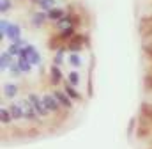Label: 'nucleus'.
<instances>
[{
	"label": "nucleus",
	"mask_w": 152,
	"mask_h": 149,
	"mask_svg": "<svg viewBox=\"0 0 152 149\" xmlns=\"http://www.w3.org/2000/svg\"><path fill=\"white\" fill-rule=\"evenodd\" d=\"M28 101L32 103V107L36 108V112H37L41 117H46L50 112H48V108L44 107V103H42V98H39L37 94H34V92H30L28 94Z\"/></svg>",
	"instance_id": "1"
},
{
	"label": "nucleus",
	"mask_w": 152,
	"mask_h": 149,
	"mask_svg": "<svg viewBox=\"0 0 152 149\" xmlns=\"http://www.w3.org/2000/svg\"><path fill=\"white\" fill-rule=\"evenodd\" d=\"M42 103L48 108V112H58L60 110V101L55 98V94H44L42 96Z\"/></svg>",
	"instance_id": "2"
},
{
	"label": "nucleus",
	"mask_w": 152,
	"mask_h": 149,
	"mask_svg": "<svg viewBox=\"0 0 152 149\" xmlns=\"http://www.w3.org/2000/svg\"><path fill=\"white\" fill-rule=\"evenodd\" d=\"M46 20H48V13H44V11H37V13H34L32 14V20H30V23H32V27H42L44 23H46Z\"/></svg>",
	"instance_id": "3"
},
{
	"label": "nucleus",
	"mask_w": 152,
	"mask_h": 149,
	"mask_svg": "<svg viewBox=\"0 0 152 149\" xmlns=\"http://www.w3.org/2000/svg\"><path fill=\"white\" fill-rule=\"evenodd\" d=\"M5 37H7L9 41H12V43L20 41V39H21V29H20L16 23H11V27L7 29V34H5Z\"/></svg>",
	"instance_id": "4"
},
{
	"label": "nucleus",
	"mask_w": 152,
	"mask_h": 149,
	"mask_svg": "<svg viewBox=\"0 0 152 149\" xmlns=\"http://www.w3.org/2000/svg\"><path fill=\"white\" fill-rule=\"evenodd\" d=\"M53 94H55V98L60 101V105H62L64 108H67V110H71V108H73V103H71V98L67 96V92L64 94L62 91H55Z\"/></svg>",
	"instance_id": "5"
},
{
	"label": "nucleus",
	"mask_w": 152,
	"mask_h": 149,
	"mask_svg": "<svg viewBox=\"0 0 152 149\" xmlns=\"http://www.w3.org/2000/svg\"><path fill=\"white\" fill-rule=\"evenodd\" d=\"M64 16H66L64 7H53V9L48 11V20H50V21H58V20H62Z\"/></svg>",
	"instance_id": "6"
},
{
	"label": "nucleus",
	"mask_w": 152,
	"mask_h": 149,
	"mask_svg": "<svg viewBox=\"0 0 152 149\" xmlns=\"http://www.w3.org/2000/svg\"><path fill=\"white\" fill-rule=\"evenodd\" d=\"M85 39H87L85 36H75L73 39H71V43L67 44V48H69L71 52H75V53L76 52H80L81 46H83V41H85Z\"/></svg>",
	"instance_id": "7"
},
{
	"label": "nucleus",
	"mask_w": 152,
	"mask_h": 149,
	"mask_svg": "<svg viewBox=\"0 0 152 149\" xmlns=\"http://www.w3.org/2000/svg\"><path fill=\"white\" fill-rule=\"evenodd\" d=\"M27 50H28V60L32 62V66H37L39 62H41V55H39V52L32 46V44H27Z\"/></svg>",
	"instance_id": "8"
},
{
	"label": "nucleus",
	"mask_w": 152,
	"mask_h": 149,
	"mask_svg": "<svg viewBox=\"0 0 152 149\" xmlns=\"http://www.w3.org/2000/svg\"><path fill=\"white\" fill-rule=\"evenodd\" d=\"M11 53L5 50V52H2V55H0V68H2V71H5V69H9L11 66H12V62H11Z\"/></svg>",
	"instance_id": "9"
},
{
	"label": "nucleus",
	"mask_w": 152,
	"mask_h": 149,
	"mask_svg": "<svg viewBox=\"0 0 152 149\" xmlns=\"http://www.w3.org/2000/svg\"><path fill=\"white\" fill-rule=\"evenodd\" d=\"M50 80H51L53 85H57V83L62 80V73H60V69H58L57 64H53V66L50 68Z\"/></svg>",
	"instance_id": "10"
},
{
	"label": "nucleus",
	"mask_w": 152,
	"mask_h": 149,
	"mask_svg": "<svg viewBox=\"0 0 152 149\" xmlns=\"http://www.w3.org/2000/svg\"><path fill=\"white\" fill-rule=\"evenodd\" d=\"M9 112L12 115V119H23L25 117V110L21 108V103H16V105H11Z\"/></svg>",
	"instance_id": "11"
},
{
	"label": "nucleus",
	"mask_w": 152,
	"mask_h": 149,
	"mask_svg": "<svg viewBox=\"0 0 152 149\" xmlns=\"http://www.w3.org/2000/svg\"><path fill=\"white\" fill-rule=\"evenodd\" d=\"M18 66H20L21 73H30L32 71V62L28 59H20L18 57Z\"/></svg>",
	"instance_id": "12"
},
{
	"label": "nucleus",
	"mask_w": 152,
	"mask_h": 149,
	"mask_svg": "<svg viewBox=\"0 0 152 149\" xmlns=\"http://www.w3.org/2000/svg\"><path fill=\"white\" fill-rule=\"evenodd\" d=\"M4 94H5L7 98H14V96L18 94V85H14V83H5V85H4Z\"/></svg>",
	"instance_id": "13"
},
{
	"label": "nucleus",
	"mask_w": 152,
	"mask_h": 149,
	"mask_svg": "<svg viewBox=\"0 0 152 149\" xmlns=\"http://www.w3.org/2000/svg\"><path fill=\"white\" fill-rule=\"evenodd\" d=\"M64 91L67 92V96H69L71 100H81V96H80V92L75 89V85L67 83V85H64Z\"/></svg>",
	"instance_id": "14"
},
{
	"label": "nucleus",
	"mask_w": 152,
	"mask_h": 149,
	"mask_svg": "<svg viewBox=\"0 0 152 149\" xmlns=\"http://www.w3.org/2000/svg\"><path fill=\"white\" fill-rule=\"evenodd\" d=\"M39 7L44 11V13H48L50 9H53L55 7V4H57V0H41V2H37Z\"/></svg>",
	"instance_id": "15"
},
{
	"label": "nucleus",
	"mask_w": 152,
	"mask_h": 149,
	"mask_svg": "<svg viewBox=\"0 0 152 149\" xmlns=\"http://www.w3.org/2000/svg\"><path fill=\"white\" fill-rule=\"evenodd\" d=\"M76 34H75V27H69V29H64L60 30V39L62 41H67V39H73Z\"/></svg>",
	"instance_id": "16"
},
{
	"label": "nucleus",
	"mask_w": 152,
	"mask_h": 149,
	"mask_svg": "<svg viewBox=\"0 0 152 149\" xmlns=\"http://www.w3.org/2000/svg\"><path fill=\"white\" fill-rule=\"evenodd\" d=\"M0 121H2V124H9L12 121V115L7 108H0Z\"/></svg>",
	"instance_id": "17"
},
{
	"label": "nucleus",
	"mask_w": 152,
	"mask_h": 149,
	"mask_svg": "<svg viewBox=\"0 0 152 149\" xmlns=\"http://www.w3.org/2000/svg\"><path fill=\"white\" fill-rule=\"evenodd\" d=\"M64 52H66V46H60V48L57 50V53H55V59H53V62H55L57 66H60V64L64 62Z\"/></svg>",
	"instance_id": "18"
},
{
	"label": "nucleus",
	"mask_w": 152,
	"mask_h": 149,
	"mask_svg": "<svg viewBox=\"0 0 152 149\" xmlns=\"http://www.w3.org/2000/svg\"><path fill=\"white\" fill-rule=\"evenodd\" d=\"M69 64H71L73 68H80V66H81V57H80L78 53H71V55H69Z\"/></svg>",
	"instance_id": "19"
},
{
	"label": "nucleus",
	"mask_w": 152,
	"mask_h": 149,
	"mask_svg": "<svg viewBox=\"0 0 152 149\" xmlns=\"http://www.w3.org/2000/svg\"><path fill=\"white\" fill-rule=\"evenodd\" d=\"M67 78H69V83H71V85H78V83H80V80H81L78 71H71V73L67 74Z\"/></svg>",
	"instance_id": "20"
},
{
	"label": "nucleus",
	"mask_w": 152,
	"mask_h": 149,
	"mask_svg": "<svg viewBox=\"0 0 152 149\" xmlns=\"http://www.w3.org/2000/svg\"><path fill=\"white\" fill-rule=\"evenodd\" d=\"M11 27V23L7 21V20H2L0 21V34H2V37H5V34H7V29Z\"/></svg>",
	"instance_id": "21"
},
{
	"label": "nucleus",
	"mask_w": 152,
	"mask_h": 149,
	"mask_svg": "<svg viewBox=\"0 0 152 149\" xmlns=\"http://www.w3.org/2000/svg\"><path fill=\"white\" fill-rule=\"evenodd\" d=\"M11 9V0H0V13H7Z\"/></svg>",
	"instance_id": "22"
},
{
	"label": "nucleus",
	"mask_w": 152,
	"mask_h": 149,
	"mask_svg": "<svg viewBox=\"0 0 152 149\" xmlns=\"http://www.w3.org/2000/svg\"><path fill=\"white\" fill-rule=\"evenodd\" d=\"M9 71H11L12 76H18V74L21 73V69H20V66H18V64H12V66L9 68Z\"/></svg>",
	"instance_id": "23"
}]
</instances>
